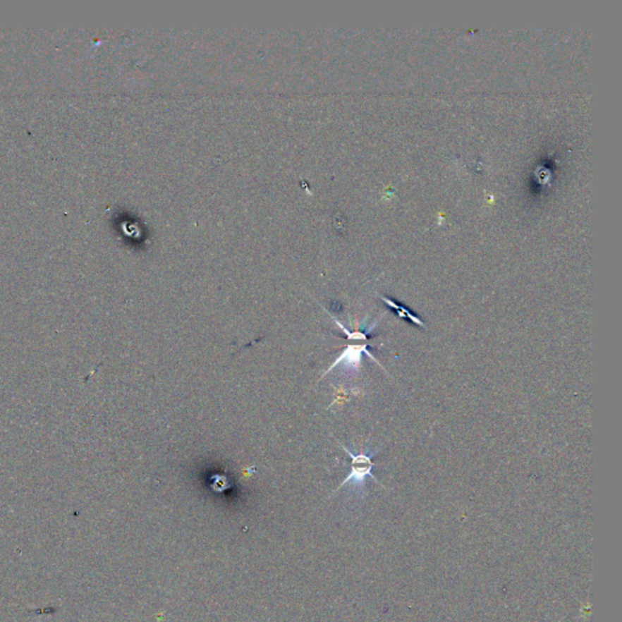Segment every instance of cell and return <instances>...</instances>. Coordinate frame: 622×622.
<instances>
[{
	"label": "cell",
	"instance_id": "2",
	"mask_svg": "<svg viewBox=\"0 0 622 622\" xmlns=\"http://www.w3.org/2000/svg\"><path fill=\"white\" fill-rule=\"evenodd\" d=\"M362 354H366L368 358H371L373 361H376L378 365H381L378 362L377 360L374 359V356L368 351L367 343L362 342L361 344H349V346H346L344 348L342 354L338 356L337 360L334 361V364L329 366V370L322 374V377H324L326 374H329L334 367H338L341 365H342L343 368H346L348 371L355 373L359 372L361 360H362Z\"/></svg>",
	"mask_w": 622,
	"mask_h": 622
},
{
	"label": "cell",
	"instance_id": "3",
	"mask_svg": "<svg viewBox=\"0 0 622 622\" xmlns=\"http://www.w3.org/2000/svg\"><path fill=\"white\" fill-rule=\"evenodd\" d=\"M381 299L383 302L386 303L388 307H391V309H394L396 311V314L401 317V319H406V320H410L413 324H416V326H420V327H425V322L418 317V316L415 315L411 310H408V307H405V305L403 304H400V303H396L393 299L386 298V297H383L381 295Z\"/></svg>",
	"mask_w": 622,
	"mask_h": 622
},
{
	"label": "cell",
	"instance_id": "1",
	"mask_svg": "<svg viewBox=\"0 0 622 622\" xmlns=\"http://www.w3.org/2000/svg\"><path fill=\"white\" fill-rule=\"evenodd\" d=\"M341 447H342L343 450H344L348 455L350 456L351 467L350 473H349V475L343 480L342 484L339 485L337 490H339L341 487H346L348 484H351L353 487H359V489L362 490L365 487V482H366V478H367V477H371L374 482L379 484V482H378L376 477L372 474V469L373 467H374L372 458L374 456L377 455V452H373L371 455L361 452V453L355 455V453H353L350 450H348V449H346L344 445H342V444H341Z\"/></svg>",
	"mask_w": 622,
	"mask_h": 622
}]
</instances>
